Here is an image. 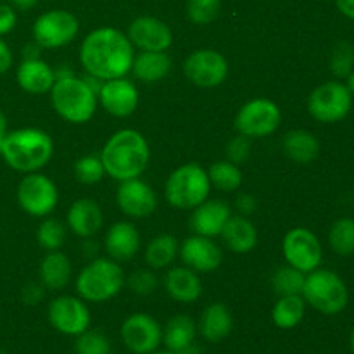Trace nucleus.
Returning <instances> with one entry per match:
<instances>
[{
	"label": "nucleus",
	"instance_id": "3c124183",
	"mask_svg": "<svg viewBox=\"0 0 354 354\" xmlns=\"http://www.w3.org/2000/svg\"><path fill=\"white\" fill-rule=\"evenodd\" d=\"M54 75H55V80H62V78H69V76H75V73H73L71 68L62 64L59 69H54Z\"/></svg>",
	"mask_w": 354,
	"mask_h": 354
},
{
	"label": "nucleus",
	"instance_id": "bb28decb",
	"mask_svg": "<svg viewBox=\"0 0 354 354\" xmlns=\"http://www.w3.org/2000/svg\"><path fill=\"white\" fill-rule=\"evenodd\" d=\"M220 235L225 245L237 254L251 252L258 245V230L252 221L242 214H232Z\"/></svg>",
	"mask_w": 354,
	"mask_h": 354
},
{
	"label": "nucleus",
	"instance_id": "58836bf2",
	"mask_svg": "<svg viewBox=\"0 0 354 354\" xmlns=\"http://www.w3.org/2000/svg\"><path fill=\"white\" fill-rule=\"evenodd\" d=\"M221 0H187V17L194 24H209L220 16Z\"/></svg>",
	"mask_w": 354,
	"mask_h": 354
},
{
	"label": "nucleus",
	"instance_id": "72a5a7b5",
	"mask_svg": "<svg viewBox=\"0 0 354 354\" xmlns=\"http://www.w3.org/2000/svg\"><path fill=\"white\" fill-rule=\"evenodd\" d=\"M328 244L339 256L354 254V218H339L328 230Z\"/></svg>",
	"mask_w": 354,
	"mask_h": 354
},
{
	"label": "nucleus",
	"instance_id": "f03ea898",
	"mask_svg": "<svg viewBox=\"0 0 354 354\" xmlns=\"http://www.w3.org/2000/svg\"><path fill=\"white\" fill-rule=\"evenodd\" d=\"M106 175L118 182L138 178L147 169L151 149L144 135L133 128H123L109 137L100 152Z\"/></svg>",
	"mask_w": 354,
	"mask_h": 354
},
{
	"label": "nucleus",
	"instance_id": "c85d7f7f",
	"mask_svg": "<svg viewBox=\"0 0 354 354\" xmlns=\"http://www.w3.org/2000/svg\"><path fill=\"white\" fill-rule=\"evenodd\" d=\"M171 59L166 52H142L135 55L131 73L144 83H158L171 71Z\"/></svg>",
	"mask_w": 354,
	"mask_h": 354
},
{
	"label": "nucleus",
	"instance_id": "412c9836",
	"mask_svg": "<svg viewBox=\"0 0 354 354\" xmlns=\"http://www.w3.org/2000/svg\"><path fill=\"white\" fill-rule=\"evenodd\" d=\"M197 324L189 315H176L169 318L162 328V344L175 354H199L196 344Z\"/></svg>",
	"mask_w": 354,
	"mask_h": 354
},
{
	"label": "nucleus",
	"instance_id": "f704fd0d",
	"mask_svg": "<svg viewBox=\"0 0 354 354\" xmlns=\"http://www.w3.org/2000/svg\"><path fill=\"white\" fill-rule=\"evenodd\" d=\"M304 279L306 273L299 272V270L292 268V266H282L275 272L272 279L273 290L279 296H301L304 287Z\"/></svg>",
	"mask_w": 354,
	"mask_h": 354
},
{
	"label": "nucleus",
	"instance_id": "6e6d98bb",
	"mask_svg": "<svg viewBox=\"0 0 354 354\" xmlns=\"http://www.w3.org/2000/svg\"><path fill=\"white\" fill-rule=\"evenodd\" d=\"M151 354H175V353H171V351H168V349H165V351H154V353H151Z\"/></svg>",
	"mask_w": 354,
	"mask_h": 354
},
{
	"label": "nucleus",
	"instance_id": "f257e3e1",
	"mask_svg": "<svg viewBox=\"0 0 354 354\" xmlns=\"http://www.w3.org/2000/svg\"><path fill=\"white\" fill-rule=\"evenodd\" d=\"M135 52L130 38L116 28H97L90 31L80 47V62L86 75L100 80L123 78L131 71Z\"/></svg>",
	"mask_w": 354,
	"mask_h": 354
},
{
	"label": "nucleus",
	"instance_id": "de8ad7c7",
	"mask_svg": "<svg viewBox=\"0 0 354 354\" xmlns=\"http://www.w3.org/2000/svg\"><path fill=\"white\" fill-rule=\"evenodd\" d=\"M335 6L342 16L354 21V0H335Z\"/></svg>",
	"mask_w": 354,
	"mask_h": 354
},
{
	"label": "nucleus",
	"instance_id": "e433bc0d",
	"mask_svg": "<svg viewBox=\"0 0 354 354\" xmlns=\"http://www.w3.org/2000/svg\"><path fill=\"white\" fill-rule=\"evenodd\" d=\"M111 341L104 332L90 330L86 328L80 335H76L75 354H109Z\"/></svg>",
	"mask_w": 354,
	"mask_h": 354
},
{
	"label": "nucleus",
	"instance_id": "5fc2aeb1",
	"mask_svg": "<svg viewBox=\"0 0 354 354\" xmlns=\"http://www.w3.org/2000/svg\"><path fill=\"white\" fill-rule=\"evenodd\" d=\"M349 344H351V351L354 354V330H353V334H351V339H349Z\"/></svg>",
	"mask_w": 354,
	"mask_h": 354
},
{
	"label": "nucleus",
	"instance_id": "49530a36",
	"mask_svg": "<svg viewBox=\"0 0 354 354\" xmlns=\"http://www.w3.org/2000/svg\"><path fill=\"white\" fill-rule=\"evenodd\" d=\"M12 52H10V47L6 44V41L0 38V75L7 73L12 66Z\"/></svg>",
	"mask_w": 354,
	"mask_h": 354
},
{
	"label": "nucleus",
	"instance_id": "1a4fd4ad",
	"mask_svg": "<svg viewBox=\"0 0 354 354\" xmlns=\"http://www.w3.org/2000/svg\"><path fill=\"white\" fill-rule=\"evenodd\" d=\"M282 123V113L270 99H252L239 109L234 127L248 138H265L275 133Z\"/></svg>",
	"mask_w": 354,
	"mask_h": 354
},
{
	"label": "nucleus",
	"instance_id": "dca6fc26",
	"mask_svg": "<svg viewBox=\"0 0 354 354\" xmlns=\"http://www.w3.org/2000/svg\"><path fill=\"white\" fill-rule=\"evenodd\" d=\"M127 37L142 52H166L173 44L171 28L154 16H140L131 21Z\"/></svg>",
	"mask_w": 354,
	"mask_h": 354
},
{
	"label": "nucleus",
	"instance_id": "4d7b16f0",
	"mask_svg": "<svg viewBox=\"0 0 354 354\" xmlns=\"http://www.w3.org/2000/svg\"><path fill=\"white\" fill-rule=\"evenodd\" d=\"M0 354H7L6 351H3V349H0Z\"/></svg>",
	"mask_w": 354,
	"mask_h": 354
},
{
	"label": "nucleus",
	"instance_id": "09e8293b",
	"mask_svg": "<svg viewBox=\"0 0 354 354\" xmlns=\"http://www.w3.org/2000/svg\"><path fill=\"white\" fill-rule=\"evenodd\" d=\"M40 50H41V47L33 40L31 44H28L26 47L23 48V57L24 59H38L40 57Z\"/></svg>",
	"mask_w": 354,
	"mask_h": 354
},
{
	"label": "nucleus",
	"instance_id": "a19ab883",
	"mask_svg": "<svg viewBox=\"0 0 354 354\" xmlns=\"http://www.w3.org/2000/svg\"><path fill=\"white\" fill-rule=\"evenodd\" d=\"M158 277L152 270H137L128 279V287L138 296H149L158 289Z\"/></svg>",
	"mask_w": 354,
	"mask_h": 354
},
{
	"label": "nucleus",
	"instance_id": "8fccbe9b",
	"mask_svg": "<svg viewBox=\"0 0 354 354\" xmlns=\"http://www.w3.org/2000/svg\"><path fill=\"white\" fill-rule=\"evenodd\" d=\"M10 3L21 10H28V9H33V7L38 3V0H10Z\"/></svg>",
	"mask_w": 354,
	"mask_h": 354
},
{
	"label": "nucleus",
	"instance_id": "aec40b11",
	"mask_svg": "<svg viewBox=\"0 0 354 354\" xmlns=\"http://www.w3.org/2000/svg\"><path fill=\"white\" fill-rule=\"evenodd\" d=\"M232 216V207L227 201L206 199L203 204L194 207L190 218V228L196 235L203 237H218L223 230L225 223Z\"/></svg>",
	"mask_w": 354,
	"mask_h": 354
},
{
	"label": "nucleus",
	"instance_id": "6e6552de",
	"mask_svg": "<svg viewBox=\"0 0 354 354\" xmlns=\"http://www.w3.org/2000/svg\"><path fill=\"white\" fill-rule=\"evenodd\" d=\"M354 95L346 83L330 80L318 85L308 97V113L324 124H334L344 120L353 109Z\"/></svg>",
	"mask_w": 354,
	"mask_h": 354
},
{
	"label": "nucleus",
	"instance_id": "79ce46f5",
	"mask_svg": "<svg viewBox=\"0 0 354 354\" xmlns=\"http://www.w3.org/2000/svg\"><path fill=\"white\" fill-rule=\"evenodd\" d=\"M251 154V138L244 137L239 133L237 137L232 138L227 145V159L235 162V165H242L245 159Z\"/></svg>",
	"mask_w": 354,
	"mask_h": 354
},
{
	"label": "nucleus",
	"instance_id": "37998d69",
	"mask_svg": "<svg viewBox=\"0 0 354 354\" xmlns=\"http://www.w3.org/2000/svg\"><path fill=\"white\" fill-rule=\"evenodd\" d=\"M16 23L17 16L14 7L7 6V3H0V37L10 33L16 28Z\"/></svg>",
	"mask_w": 354,
	"mask_h": 354
},
{
	"label": "nucleus",
	"instance_id": "ddd939ff",
	"mask_svg": "<svg viewBox=\"0 0 354 354\" xmlns=\"http://www.w3.org/2000/svg\"><path fill=\"white\" fill-rule=\"evenodd\" d=\"M183 75L201 88H214L228 76V62L223 54L213 48L194 50L183 62Z\"/></svg>",
	"mask_w": 354,
	"mask_h": 354
},
{
	"label": "nucleus",
	"instance_id": "c9c22d12",
	"mask_svg": "<svg viewBox=\"0 0 354 354\" xmlns=\"http://www.w3.org/2000/svg\"><path fill=\"white\" fill-rule=\"evenodd\" d=\"M38 244L47 251H59L66 241V228L55 218H47L40 223L37 232Z\"/></svg>",
	"mask_w": 354,
	"mask_h": 354
},
{
	"label": "nucleus",
	"instance_id": "393cba45",
	"mask_svg": "<svg viewBox=\"0 0 354 354\" xmlns=\"http://www.w3.org/2000/svg\"><path fill=\"white\" fill-rule=\"evenodd\" d=\"M17 85L28 93H47L50 92L55 83V75L52 66H48L44 59H23L16 71Z\"/></svg>",
	"mask_w": 354,
	"mask_h": 354
},
{
	"label": "nucleus",
	"instance_id": "4c0bfd02",
	"mask_svg": "<svg viewBox=\"0 0 354 354\" xmlns=\"http://www.w3.org/2000/svg\"><path fill=\"white\" fill-rule=\"evenodd\" d=\"M75 176L78 182L85 183V185L99 183L100 180L106 176V169H104L100 154H88L80 158L78 161L75 162Z\"/></svg>",
	"mask_w": 354,
	"mask_h": 354
},
{
	"label": "nucleus",
	"instance_id": "473e14b6",
	"mask_svg": "<svg viewBox=\"0 0 354 354\" xmlns=\"http://www.w3.org/2000/svg\"><path fill=\"white\" fill-rule=\"evenodd\" d=\"M207 176H209L211 187H216L221 192H234V190H239L242 182H244V175H242L239 165L228 161V159L213 162L209 166V169H207Z\"/></svg>",
	"mask_w": 354,
	"mask_h": 354
},
{
	"label": "nucleus",
	"instance_id": "603ef678",
	"mask_svg": "<svg viewBox=\"0 0 354 354\" xmlns=\"http://www.w3.org/2000/svg\"><path fill=\"white\" fill-rule=\"evenodd\" d=\"M7 133H9V131H7V118L6 114L0 111V151H2V144L3 140H6Z\"/></svg>",
	"mask_w": 354,
	"mask_h": 354
},
{
	"label": "nucleus",
	"instance_id": "5701e85b",
	"mask_svg": "<svg viewBox=\"0 0 354 354\" xmlns=\"http://www.w3.org/2000/svg\"><path fill=\"white\" fill-rule=\"evenodd\" d=\"M102 209L97 201L90 197L75 201L68 211V227L75 235L82 239H90L102 228Z\"/></svg>",
	"mask_w": 354,
	"mask_h": 354
},
{
	"label": "nucleus",
	"instance_id": "7ed1b4c3",
	"mask_svg": "<svg viewBox=\"0 0 354 354\" xmlns=\"http://www.w3.org/2000/svg\"><path fill=\"white\" fill-rule=\"evenodd\" d=\"M0 156L9 168L21 173H35L47 166L54 156V142L40 128H19L6 135Z\"/></svg>",
	"mask_w": 354,
	"mask_h": 354
},
{
	"label": "nucleus",
	"instance_id": "a18cd8bd",
	"mask_svg": "<svg viewBox=\"0 0 354 354\" xmlns=\"http://www.w3.org/2000/svg\"><path fill=\"white\" fill-rule=\"evenodd\" d=\"M44 286H38V283H30L23 289V301L26 304H37L44 299Z\"/></svg>",
	"mask_w": 354,
	"mask_h": 354
},
{
	"label": "nucleus",
	"instance_id": "4468645a",
	"mask_svg": "<svg viewBox=\"0 0 354 354\" xmlns=\"http://www.w3.org/2000/svg\"><path fill=\"white\" fill-rule=\"evenodd\" d=\"M121 341L133 354H151L162 344V327L147 313H133L121 324Z\"/></svg>",
	"mask_w": 354,
	"mask_h": 354
},
{
	"label": "nucleus",
	"instance_id": "2eb2a0df",
	"mask_svg": "<svg viewBox=\"0 0 354 354\" xmlns=\"http://www.w3.org/2000/svg\"><path fill=\"white\" fill-rule=\"evenodd\" d=\"M48 324L59 334L76 337L86 328H90V310L82 297L75 296H59L52 299L47 310Z\"/></svg>",
	"mask_w": 354,
	"mask_h": 354
},
{
	"label": "nucleus",
	"instance_id": "423d86ee",
	"mask_svg": "<svg viewBox=\"0 0 354 354\" xmlns=\"http://www.w3.org/2000/svg\"><path fill=\"white\" fill-rule=\"evenodd\" d=\"M211 182L207 169L197 162L178 166L168 176L165 185V197L176 209H194L209 197Z\"/></svg>",
	"mask_w": 354,
	"mask_h": 354
},
{
	"label": "nucleus",
	"instance_id": "a878e982",
	"mask_svg": "<svg viewBox=\"0 0 354 354\" xmlns=\"http://www.w3.org/2000/svg\"><path fill=\"white\" fill-rule=\"evenodd\" d=\"M234 328V317L227 304L213 303L201 315L197 332L204 337V341L211 344L225 341Z\"/></svg>",
	"mask_w": 354,
	"mask_h": 354
},
{
	"label": "nucleus",
	"instance_id": "39448f33",
	"mask_svg": "<svg viewBox=\"0 0 354 354\" xmlns=\"http://www.w3.org/2000/svg\"><path fill=\"white\" fill-rule=\"evenodd\" d=\"M124 287V272L114 259L97 258L80 272L76 279V292L83 301L107 303Z\"/></svg>",
	"mask_w": 354,
	"mask_h": 354
},
{
	"label": "nucleus",
	"instance_id": "f8f14e48",
	"mask_svg": "<svg viewBox=\"0 0 354 354\" xmlns=\"http://www.w3.org/2000/svg\"><path fill=\"white\" fill-rule=\"evenodd\" d=\"M282 252L287 265L303 273L320 268L324 258V249L318 237L310 228L304 227H296L287 232L282 242Z\"/></svg>",
	"mask_w": 354,
	"mask_h": 354
},
{
	"label": "nucleus",
	"instance_id": "0eeeda50",
	"mask_svg": "<svg viewBox=\"0 0 354 354\" xmlns=\"http://www.w3.org/2000/svg\"><path fill=\"white\" fill-rule=\"evenodd\" d=\"M303 299L322 315H339L349 303V290L346 282L332 270L317 268L306 273L303 287Z\"/></svg>",
	"mask_w": 354,
	"mask_h": 354
},
{
	"label": "nucleus",
	"instance_id": "cd10ccee",
	"mask_svg": "<svg viewBox=\"0 0 354 354\" xmlns=\"http://www.w3.org/2000/svg\"><path fill=\"white\" fill-rule=\"evenodd\" d=\"M73 266L61 251H48L40 263V282L48 290H61L71 280Z\"/></svg>",
	"mask_w": 354,
	"mask_h": 354
},
{
	"label": "nucleus",
	"instance_id": "9b49d317",
	"mask_svg": "<svg viewBox=\"0 0 354 354\" xmlns=\"http://www.w3.org/2000/svg\"><path fill=\"white\" fill-rule=\"evenodd\" d=\"M59 192L55 183L41 173H26L17 185V203L30 216L44 218L55 209Z\"/></svg>",
	"mask_w": 354,
	"mask_h": 354
},
{
	"label": "nucleus",
	"instance_id": "b1692460",
	"mask_svg": "<svg viewBox=\"0 0 354 354\" xmlns=\"http://www.w3.org/2000/svg\"><path fill=\"white\" fill-rule=\"evenodd\" d=\"M166 292L173 301L182 304H192L203 296V282L197 272L189 266H175L166 273Z\"/></svg>",
	"mask_w": 354,
	"mask_h": 354
},
{
	"label": "nucleus",
	"instance_id": "c756f323",
	"mask_svg": "<svg viewBox=\"0 0 354 354\" xmlns=\"http://www.w3.org/2000/svg\"><path fill=\"white\" fill-rule=\"evenodd\" d=\"M282 147L287 158L292 159L294 162H299V165H310L320 154V142H318V138L311 131L301 130V128L290 130L283 137Z\"/></svg>",
	"mask_w": 354,
	"mask_h": 354
},
{
	"label": "nucleus",
	"instance_id": "6ab92c4d",
	"mask_svg": "<svg viewBox=\"0 0 354 354\" xmlns=\"http://www.w3.org/2000/svg\"><path fill=\"white\" fill-rule=\"evenodd\" d=\"M180 256H182L183 265L197 273H209L218 270L223 259V252L218 248L216 242L209 237L196 235L187 239L180 245Z\"/></svg>",
	"mask_w": 354,
	"mask_h": 354
},
{
	"label": "nucleus",
	"instance_id": "9d476101",
	"mask_svg": "<svg viewBox=\"0 0 354 354\" xmlns=\"http://www.w3.org/2000/svg\"><path fill=\"white\" fill-rule=\"evenodd\" d=\"M80 31V21L64 9L47 10L33 24V40L41 48H61L69 45Z\"/></svg>",
	"mask_w": 354,
	"mask_h": 354
},
{
	"label": "nucleus",
	"instance_id": "2f4dec72",
	"mask_svg": "<svg viewBox=\"0 0 354 354\" xmlns=\"http://www.w3.org/2000/svg\"><path fill=\"white\" fill-rule=\"evenodd\" d=\"M180 251V244L176 237L169 234H161L152 239L145 249V261L151 270L168 268L175 261Z\"/></svg>",
	"mask_w": 354,
	"mask_h": 354
},
{
	"label": "nucleus",
	"instance_id": "ea45409f",
	"mask_svg": "<svg viewBox=\"0 0 354 354\" xmlns=\"http://www.w3.org/2000/svg\"><path fill=\"white\" fill-rule=\"evenodd\" d=\"M354 69V47L349 41H339L330 54V71L337 80H344Z\"/></svg>",
	"mask_w": 354,
	"mask_h": 354
},
{
	"label": "nucleus",
	"instance_id": "20e7f679",
	"mask_svg": "<svg viewBox=\"0 0 354 354\" xmlns=\"http://www.w3.org/2000/svg\"><path fill=\"white\" fill-rule=\"evenodd\" d=\"M50 100L55 113L73 124L90 121L97 109V93L78 76L55 80L50 90Z\"/></svg>",
	"mask_w": 354,
	"mask_h": 354
},
{
	"label": "nucleus",
	"instance_id": "a211bd4d",
	"mask_svg": "<svg viewBox=\"0 0 354 354\" xmlns=\"http://www.w3.org/2000/svg\"><path fill=\"white\" fill-rule=\"evenodd\" d=\"M100 106L114 118H128L138 106V90L133 82L123 78L106 80L97 93Z\"/></svg>",
	"mask_w": 354,
	"mask_h": 354
},
{
	"label": "nucleus",
	"instance_id": "7c9ffc66",
	"mask_svg": "<svg viewBox=\"0 0 354 354\" xmlns=\"http://www.w3.org/2000/svg\"><path fill=\"white\" fill-rule=\"evenodd\" d=\"M306 313V301L303 296H280L272 310V320L282 330L296 328Z\"/></svg>",
	"mask_w": 354,
	"mask_h": 354
},
{
	"label": "nucleus",
	"instance_id": "f3484780",
	"mask_svg": "<svg viewBox=\"0 0 354 354\" xmlns=\"http://www.w3.org/2000/svg\"><path fill=\"white\" fill-rule=\"evenodd\" d=\"M116 203L121 213L130 218H147L158 207V196L149 183L140 178L120 182Z\"/></svg>",
	"mask_w": 354,
	"mask_h": 354
},
{
	"label": "nucleus",
	"instance_id": "4be33fe9",
	"mask_svg": "<svg viewBox=\"0 0 354 354\" xmlns=\"http://www.w3.org/2000/svg\"><path fill=\"white\" fill-rule=\"evenodd\" d=\"M104 244H106V252L111 259L118 263L130 261L140 249V235L133 223L118 221L107 230Z\"/></svg>",
	"mask_w": 354,
	"mask_h": 354
},
{
	"label": "nucleus",
	"instance_id": "c03bdc74",
	"mask_svg": "<svg viewBox=\"0 0 354 354\" xmlns=\"http://www.w3.org/2000/svg\"><path fill=\"white\" fill-rule=\"evenodd\" d=\"M235 207H237V211L242 216H249V214L254 213L256 207H258V201H256L254 196H251V194H241V196L237 197V201H235Z\"/></svg>",
	"mask_w": 354,
	"mask_h": 354
},
{
	"label": "nucleus",
	"instance_id": "864d4df0",
	"mask_svg": "<svg viewBox=\"0 0 354 354\" xmlns=\"http://www.w3.org/2000/svg\"><path fill=\"white\" fill-rule=\"evenodd\" d=\"M344 80H346V86H348L349 92H351L353 95H354V69H353L351 73H349L348 76H346Z\"/></svg>",
	"mask_w": 354,
	"mask_h": 354
}]
</instances>
